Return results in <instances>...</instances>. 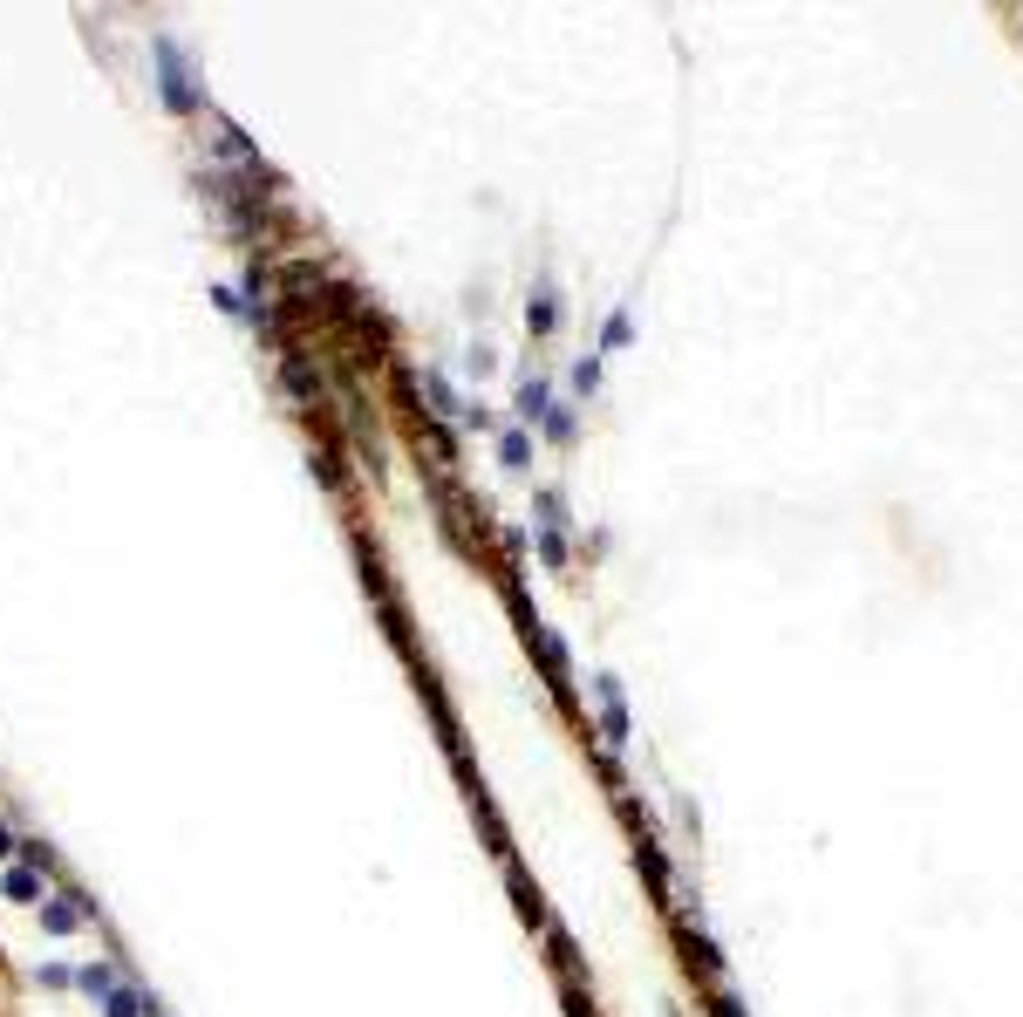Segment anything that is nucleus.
I'll use <instances>...</instances> for the list:
<instances>
[{
  "mask_svg": "<svg viewBox=\"0 0 1023 1017\" xmlns=\"http://www.w3.org/2000/svg\"><path fill=\"white\" fill-rule=\"evenodd\" d=\"M7 847H14V840H7V826H0V854H7Z\"/></svg>",
  "mask_w": 1023,
  "mask_h": 1017,
  "instance_id": "nucleus-7",
  "label": "nucleus"
},
{
  "mask_svg": "<svg viewBox=\"0 0 1023 1017\" xmlns=\"http://www.w3.org/2000/svg\"><path fill=\"white\" fill-rule=\"evenodd\" d=\"M519 410H526V417H539V410H546V383H539V376H526V390H519Z\"/></svg>",
  "mask_w": 1023,
  "mask_h": 1017,
  "instance_id": "nucleus-2",
  "label": "nucleus"
},
{
  "mask_svg": "<svg viewBox=\"0 0 1023 1017\" xmlns=\"http://www.w3.org/2000/svg\"><path fill=\"white\" fill-rule=\"evenodd\" d=\"M7 895H14V901H35V895H41V881L28 874V867H14V874H7Z\"/></svg>",
  "mask_w": 1023,
  "mask_h": 1017,
  "instance_id": "nucleus-1",
  "label": "nucleus"
},
{
  "mask_svg": "<svg viewBox=\"0 0 1023 1017\" xmlns=\"http://www.w3.org/2000/svg\"><path fill=\"white\" fill-rule=\"evenodd\" d=\"M532 321H539V328H553V287H539V294H532Z\"/></svg>",
  "mask_w": 1023,
  "mask_h": 1017,
  "instance_id": "nucleus-4",
  "label": "nucleus"
},
{
  "mask_svg": "<svg viewBox=\"0 0 1023 1017\" xmlns=\"http://www.w3.org/2000/svg\"><path fill=\"white\" fill-rule=\"evenodd\" d=\"M110 1017H137V997H130V990H116V997H110Z\"/></svg>",
  "mask_w": 1023,
  "mask_h": 1017,
  "instance_id": "nucleus-6",
  "label": "nucleus"
},
{
  "mask_svg": "<svg viewBox=\"0 0 1023 1017\" xmlns=\"http://www.w3.org/2000/svg\"><path fill=\"white\" fill-rule=\"evenodd\" d=\"M48 929L69 936V929H76V908H69V901H48Z\"/></svg>",
  "mask_w": 1023,
  "mask_h": 1017,
  "instance_id": "nucleus-3",
  "label": "nucleus"
},
{
  "mask_svg": "<svg viewBox=\"0 0 1023 1017\" xmlns=\"http://www.w3.org/2000/svg\"><path fill=\"white\" fill-rule=\"evenodd\" d=\"M594 376H601V362H594V355H580V369H573V390H594Z\"/></svg>",
  "mask_w": 1023,
  "mask_h": 1017,
  "instance_id": "nucleus-5",
  "label": "nucleus"
}]
</instances>
